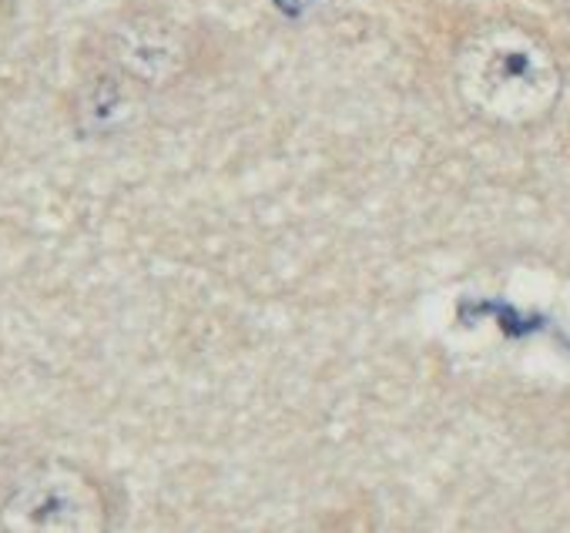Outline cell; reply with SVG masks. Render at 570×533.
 <instances>
[{
    "label": "cell",
    "instance_id": "obj_3",
    "mask_svg": "<svg viewBox=\"0 0 570 533\" xmlns=\"http://www.w3.org/2000/svg\"><path fill=\"white\" fill-rule=\"evenodd\" d=\"M105 55L111 75L138 88H165L188 65L181 28L155 14L121 18L105 38Z\"/></svg>",
    "mask_w": 570,
    "mask_h": 533
},
{
    "label": "cell",
    "instance_id": "obj_2",
    "mask_svg": "<svg viewBox=\"0 0 570 533\" xmlns=\"http://www.w3.org/2000/svg\"><path fill=\"white\" fill-rule=\"evenodd\" d=\"M105 526L98 483L68 463L28 470L0 503V533H105Z\"/></svg>",
    "mask_w": 570,
    "mask_h": 533
},
{
    "label": "cell",
    "instance_id": "obj_1",
    "mask_svg": "<svg viewBox=\"0 0 570 533\" xmlns=\"http://www.w3.org/2000/svg\"><path fill=\"white\" fill-rule=\"evenodd\" d=\"M456 91L470 111L493 125H530L557 105L560 68L530 31L493 24L460 48Z\"/></svg>",
    "mask_w": 570,
    "mask_h": 533
}]
</instances>
